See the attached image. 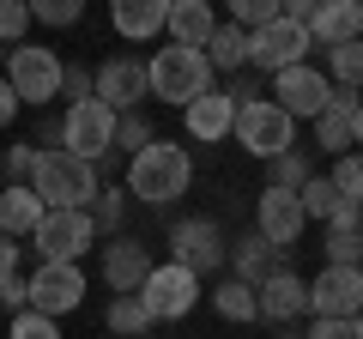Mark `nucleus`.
<instances>
[{
    "instance_id": "1",
    "label": "nucleus",
    "mask_w": 363,
    "mask_h": 339,
    "mask_svg": "<svg viewBox=\"0 0 363 339\" xmlns=\"http://www.w3.org/2000/svg\"><path fill=\"white\" fill-rule=\"evenodd\" d=\"M188 182H194V157L182 152L176 140H152L145 152L128 157V194L145 200V206H169V200H182Z\"/></svg>"
},
{
    "instance_id": "2",
    "label": "nucleus",
    "mask_w": 363,
    "mask_h": 339,
    "mask_svg": "<svg viewBox=\"0 0 363 339\" xmlns=\"http://www.w3.org/2000/svg\"><path fill=\"white\" fill-rule=\"evenodd\" d=\"M25 188L43 200V212H85L91 194H97L104 182H97V170H91V164H79L73 152H61V145H55V152H37Z\"/></svg>"
},
{
    "instance_id": "3",
    "label": "nucleus",
    "mask_w": 363,
    "mask_h": 339,
    "mask_svg": "<svg viewBox=\"0 0 363 339\" xmlns=\"http://www.w3.org/2000/svg\"><path fill=\"white\" fill-rule=\"evenodd\" d=\"M145 85H152L157 104H194L200 91H212V67L200 49H182V43H164V49L145 61Z\"/></svg>"
},
{
    "instance_id": "4",
    "label": "nucleus",
    "mask_w": 363,
    "mask_h": 339,
    "mask_svg": "<svg viewBox=\"0 0 363 339\" xmlns=\"http://www.w3.org/2000/svg\"><path fill=\"white\" fill-rule=\"evenodd\" d=\"M61 152H73L79 164H104L109 152H116V109H104L97 97H85V104H73L61 116Z\"/></svg>"
},
{
    "instance_id": "5",
    "label": "nucleus",
    "mask_w": 363,
    "mask_h": 339,
    "mask_svg": "<svg viewBox=\"0 0 363 339\" xmlns=\"http://www.w3.org/2000/svg\"><path fill=\"white\" fill-rule=\"evenodd\" d=\"M230 140L242 145L248 157H267V164H272V157H285V152H291V140H297V121H291L279 104H272V97H260V104L236 109Z\"/></svg>"
},
{
    "instance_id": "6",
    "label": "nucleus",
    "mask_w": 363,
    "mask_h": 339,
    "mask_svg": "<svg viewBox=\"0 0 363 339\" xmlns=\"http://www.w3.org/2000/svg\"><path fill=\"white\" fill-rule=\"evenodd\" d=\"M13 67H6V85H13L18 104H49V97H61V55L43 49V43H18Z\"/></svg>"
},
{
    "instance_id": "7",
    "label": "nucleus",
    "mask_w": 363,
    "mask_h": 339,
    "mask_svg": "<svg viewBox=\"0 0 363 339\" xmlns=\"http://www.w3.org/2000/svg\"><path fill=\"white\" fill-rule=\"evenodd\" d=\"M140 303H145V315H152V327H157V321H182V315L200 303V279L188 273V267L164 261V267H152V273H145Z\"/></svg>"
},
{
    "instance_id": "8",
    "label": "nucleus",
    "mask_w": 363,
    "mask_h": 339,
    "mask_svg": "<svg viewBox=\"0 0 363 339\" xmlns=\"http://www.w3.org/2000/svg\"><path fill=\"white\" fill-rule=\"evenodd\" d=\"M309 30L291 25V18H272V25H260L255 37H248V67L255 73H285V67H303L309 61Z\"/></svg>"
},
{
    "instance_id": "9",
    "label": "nucleus",
    "mask_w": 363,
    "mask_h": 339,
    "mask_svg": "<svg viewBox=\"0 0 363 339\" xmlns=\"http://www.w3.org/2000/svg\"><path fill=\"white\" fill-rule=\"evenodd\" d=\"M91 97H97L104 109H116V116H133V109L152 97V85H145V61H133V55L104 61L97 73H91Z\"/></svg>"
},
{
    "instance_id": "10",
    "label": "nucleus",
    "mask_w": 363,
    "mask_h": 339,
    "mask_svg": "<svg viewBox=\"0 0 363 339\" xmlns=\"http://www.w3.org/2000/svg\"><path fill=\"white\" fill-rule=\"evenodd\" d=\"M309 309L327 321H357L363 315V267H321L309 279Z\"/></svg>"
},
{
    "instance_id": "11",
    "label": "nucleus",
    "mask_w": 363,
    "mask_h": 339,
    "mask_svg": "<svg viewBox=\"0 0 363 339\" xmlns=\"http://www.w3.org/2000/svg\"><path fill=\"white\" fill-rule=\"evenodd\" d=\"M30 243H37L43 261L79 267V255L97 243V224H91V212H43V224H37V236H30Z\"/></svg>"
},
{
    "instance_id": "12",
    "label": "nucleus",
    "mask_w": 363,
    "mask_h": 339,
    "mask_svg": "<svg viewBox=\"0 0 363 339\" xmlns=\"http://www.w3.org/2000/svg\"><path fill=\"white\" fill-rule=\"evenodd\" d=\"M79 303H85V273L67 261H43L37 273H30V309L49 315V321H61V315H73Z\"/></svg>"
},
{
    "instance_id": "13",
    "label": "nucleus",
    "mask_w": 363,
    "mask_h": 339,
    "mask_svg": "<svg viewBox=\"0 0 363 339\" xmlns=\"http://www.w3.org/2000/svg\"><path fill=\"white\" fill-rule=\"evenodd\" d=\"M327 97H333V85H327V73H321V67H309V61H303V67H285V73H272V104L285 109L291 121H297V116L315 121V116L327 109Z\"/></svg>"
},
{
    "instance_id": "14",
    "label": "nucleus",
    "mask_w": 363,
    "mask_h": 339,
    "mask_svg": "<svg viewBox=\"0 0 363 339\" xmlns=\"http://www.w3.org/2000/svg\"><path fill=\"white\" fill-rule=\"evenodd\" d=\"M169 248H176V267H188V273H218L224 261H230V248H224V230L212 218H182L176 230H169Z\"/></svg>"
},
{
    "instance_id": "15",
    "label": "nucleus",
    "mask_w": 363,
    "mask_h": 339,
    "mask_svg": "<svg viewBox=\"0 0 363 339\" xmlns=\"http://www.w3.org/2000/svg\"><path fill=\"white\" fill-rule=\"evenodd\" d=\"M303 230H309V218H303L297 194H285V188H267V194L255 200V236H267L272 248L303 243Z\"/></svg>"
},
{
    "instance_id": "16",
    "label": "nucleus",
    "mask_w": 363,
    "mask_h": 339,
    "mask_svg": "<svg viewBox=\"0 0 363 339\" xmlns=\"http://www.w3.org/2000/svg\"><path fill=\"white\" fill-rule=\"evenodd\" d=\"M309 309V285H303L297 273H272V279H260L255 285V315L260 321H272V327H285V321H297V315Z\"/></svg>"
},
{
    "instance_id": "17",
    "label": "nucleus",
    "mask_w": 363,
    "mask_h": 339,
    "mask_svg": "<svg viewBox=\"0 0 363 339\" xmlns=\"http://www.w3.org/2000/svg\"><path fill=\"white\" fill-rule=\"evenodd\" d=\"M152 248L145 243H104V285L116 291V297H140V285H145V273H152Z\"/></svg>"
},
{
    "instance_id": "18",
    "label": "nucleus",
    "mask_w": 363,
    "mask_h": 339,
    "mask_svg": "<svg viewBox=\"0 0 363 339\" xmlns=\"http://www.w3.org/2000/svg\"><path fill=\"white\" fill-rule=\"evenodd\" d=\"M182 121H188V133H194L200 145H218V140H230V128H236V109H230V97L212 85V91H200L194 104L182 109Z\"/></svg>"
},
{
    "instance_id": "19",
    "label": "nucleus",
    "mask_w": 363,
    "mask_h": 339,
    "mask_svg": "<svg viewBox=\"0 0 363 339\" xmlns=\"http://www.w3.org/2000/svg\"><path fill=\"white\" fill-rule=\"evenodd\" d=\"M309 43H321V49L363 43V6L357 0H321L315 6V25H309Z\"/></svg>"
},
{
    "instance_id": "20",
    "label": "nucleus",
    "mask_w": 363,
    "mask_h": 339,
    "mask_svg": "<svg viewBox=\"0 0 363 339\" xmlns=\"http://www.w3.org/2000/svg\"><path fill=\"white\" fill-rule=\"evenodd\" d=\"M109 25L128 43H152L157 30L169 25V0H116V6H109Z\"/></svg>"
},
{
    "instance_id": "21",
    "label": "nucleus",
    "mask_w": 363,
    "mask_h": 339,
    "mask_svg": "<svg viewBox=\"0 0 363 339\" xmlns=\"http://www.w3.org/2000/svg\"><path fill=\"white\" fill-rule=\"evenodd\" d=\"M357 104H363L357 91H333L327 97V109L315 116V145H321V152H333V157L351 152V116H357Z\"/></svg>"
},
{
    "instance_id": "22",
    "label": "nucleus",
    "mask_w": 363,
    "mask_h": 339,
    "mask_svg": "<svg viewBox=\"0 0 363 339\" xmlns=\"http://www.w3.org/2000/svg\"><path fill=\"white\" fill-rule=\"evenodd\" d=\"M230 267H236L230 279H242V285H260V279L285 273V248H272L267 236H255V230H248L242 243H230Z\"/></svg>"
},
{
    "instance_id": "23",
    "label": "nucleus",
    "mask_w": 363,
    "mask_h": 339,
    "mask_svg": "<svg viewBox=\"0 0 363 339\" xmlns=\"http://www.w3.org/2000/svg\"><path fill=\"white\" fill-rule=\"evenodd\" d=\"M169 43H182V49H206V37L218 30V13H212L206 0H169Z\"/></svg>"
},
{
    "instance_id": "24",
    "label": "nucleus",
    "mask_w": 363,
    "mask_h": 339,
    "mask_svg": "<svg viewBox=\"0 0 363 339\" xmlns=\"http://www.w3.org/2000/svg\"><path fill=\"white\" fill-rule=\"evenodd\" d=\"M37 224H43V200L30 194L25 182L0 188V236H13V243H25V236H37Z\"/></svg>"
},
{
    "instance_id": "25",
    "label": "nucleus",
    "mask_w": 363,
    "mask_h": 339,
    "mask_svg": "<svg viewBox=\"0 0 363 339\" xmlns=\"http://www.w3.org/2000/svg\"><path fill=\"white\" fill-rule=\"evenodd\" d=\"M327 248V267H363V236H357V206H345L321 236Z\"/></svg>"
},
{
    "instance_id": "26",
    "label": "nucleus",
    "mask_w": 363,
    "mask_h": 339,
    "mask_svg": "<svg viewBox=\"0 0 363 339\" xmlns=\"http://www.w3.org/2000/svg\"><path fill=\"white\" fill-rule=\"evenodd\" d=\"M200 55H206L212 73H242V67H248V30L218 25V30L206 37V49H200Z\"/></svg>"
},
{
    "instance_id": "27",
    "label": "nucleus",
    "mask_w": 363,
    "mask_h": 339,
    "mask_svg": "<svg viewBox=\"0 0 363 339\" xmlns=\"http://www.w3.org/2000/svg\"><path fill=\"white\" fill-rule=\"evenodd\" d=\"M297 206H303L309 224H333L339 212H345V200H339V188L327 182V176H309V182L297 188Z\"/></svg>"
},
{
    "instance_id": "28",
    "label": "nucleus",
    "mask_w": 363,
    "mask_h": 339,
    "mask_svg": "<svg viewBox=\"0 0 363 339\" xmlns=\"http://www.w3.org/2000/svg\"><path fill=\"white\" fill-rule=\"evenodd\" d=\"M327 85H333V91H357L363 85V43L327 49Z\"/></svg>"
},
{
    "instance_id": "29",
    "label": "nucleus",
    "mask_w": 363,
    "mask_h": 339,
    "mask_svg": "<svg viewBox=\"0 0 363 339\" xmlns=\"http://www.w3.org/2000/svg\"><path fill=\"white\" fill-rule=\"evenodd\" d=\"M104 327H109V333H121V339H140V333H152V315H145L140 297H109Z\"/></svg>"
},
{
    "instance_id": "30",
    "label": "nucleus",
    "mask_w": 363,
    "mask_h": 339,
    "mask_svg": "<svg viewBox=\"0 0 363 339\" xmlns=\"http://www.w3.org/2000/svg\"><path fill=\"white\" fill-rule=\"evenodd\" d=\"M212 309H218L224 321H255V285H242V279H224V285L212 291Z\"/></svg>"
},
{
    "instance_id": "31",
    "label": "nucleus",
    "mask_w": 363,
    "mask_h": 339,
    "mask_svg": "<svg viewBox=\"0 0 363 339\" xmlns=\"http://www.w3.org/2000/svg\"><path fill=\"white\" fill-rule=\"evenodd\" d=\"M327 182L339 188V200H345V206H363V152H345V157H333Z\"/></svg>"
},
{
    "instance_id": "32",
    "label": "nucleus",
    "mask_w": 363,
    "mask_h": 339,
    "mask_svg": "<svg viewBox=\"0 0 363 339\" xmlns=\"http://www.w3.org/2000/svg\"><path fill=\"white\" fill-rule=\"evenodd\" d=\"M85 212H91V224H97V230H116V224H121V212H128V188H116V182H109V188H97Z\"/></svg>"
},
{
    "instance_id": "33",
    "label": "nucleus",
    "mask_w": 363,
    "mask_h": 339,
    "mask_svg": "<svg viewBox=\"0 0 363 339\" xmlns=\"http://www.w3.org/2000/svg\"><path fill=\"white\" fill-rule=\"evenodd\" d=\"M157 140V133H152V121H145L140 116V109H133V116H116V152H145V145H152Z\"/></svg>"
},
{
    "instance_id": "34",
    "label": "nucleus",
    "mask_w": 363,
    "mask_h": 339,
    "mask_svg": "<svg viewBox=\"0 0 363 339\" xmlns=\"http://www.w3.org/2000/svg\"><path fill=\"white\" fill-rule=\"evenodd\" d=\"M309 176H315L309 157H303V152H285V157H272V182H267V188H285V194H297Z\"/></svg>"
},
{
    "instance_id": "35",
    "label": "nucleus",
    "mask_w": 363,
    "mask_h": 339,
    "mask_svg": "<svg viewBox=\"0 0 363 339\" xmlns=\"http://www.w3.org/2000/svg\"><path fill=\"white\" fill-rule=\"evenodd\" d=\"M272 18H279V6H272V0H236V6H230V25L248 30V37H255L260 25H272Z\"/></svg>"
},
{
    "instance_id": "36",
    "label": "nucleus",
    "mask_w": 363,
    "mask_h": 339,
    "mask_svg": "<svg viewBox=\"0 0 363 339\" xmlns=\"http://www.w3.org/2000/svg\"><path fill=\"white\" fill-rule=\"evenodd\" d=\"M25 30H30V6L25 0H0V43H25Z\"/></svg>"
},
{
    "instance_id": "37",
    "label": "nucleus",
    "mask_w": 363,
    "mask_h": 339,
    "mask_svg": "<svg viewBox=\"0 0 363 339\" xmlns=\"http://www.w3.org/2000/svg\"><path fill=\"white\" fill-rule=\"evenodd\" d=\"M30 18H37V25H79V18H85V6H79V0H37V6H30Z\"/></svg>"
},
{
    "instance_id": "38",
    "label": "nucleus",
    "mask_w": 363,
    "mask_h": 339,
    "mask_svg": "<svg viewBox=\"0 0 363 339\" xmlns=\"http://www.w3.org/2000/svg\"><path fill=\"white\" fill-rule=\"evenodd\" d=\"M30 164H37V145H6V152H0L6 188H13V182H30Z\"/></svg>"
},
{
    "instance_id": "39",
    "label": "nucleus",
    "mask_w": 363,
    "mask_h": 339,
    "mask_svg": "<svg viewBox=\"0 0 363 339\" xmlns=\"http://www.w3.org/2000/svg\"><path fill=\"white\" fill-rule=\"evenodd\" d=\"M13 339H61V321H49V315L25 309V315H13Z\"/></svg>"
},
{
    "instance_id": "40",
    "label": "nucleus",
    "mask_w": 363,
    "mask_h": 339,
    "mask_svg": "<svg viewBox=\"0 0 363 339\" xmlns=\"http://www.w3.org/2000/svg\"><path fill=\"white\" fill-rule=\"evenodd\" d=\"M0 309H13V315L30 309V279L25 273H0Z\"/></svg>"
},
{
    "instance_id": "41",
    "label": "nucleus",
    "mask_w": 363,
    "mask_h": 339,
    "mask_svg": "<svg viewBox=\"0 0 363 339\" xmlns=\"http://www.w3.org/2000/svg\"><path fill=\"white\" fill-rule=\"evenodd\" d=\"M61 97H67V109L91 97V73H85V67H67V61H61Z\"/></svg>"
},
{
    "instance_id": "42",
    "label": "nucleus",
    "mask_w": 363,
    "mask_h": 339,
    "mask_svg": "<svg viewBox=\"0 0 363 339\" xmlns=\"http://www.w3.org/2000/svg\"><path fill=\"white\" fill-rule=\"evenodd\" d=\"M303 339H351V321H327V315H315Z\"/></svg>"
},
{
    "instance_id": "43",
    "label": "nucleus",
    "mask_w": 363,
    "mask_h": 339,
    "mask_svg": "<svg viewBox=\"0 0 363 339\" xmlns=\"http://www.w3.org/2000/svg\"><path fill=\"white\" fill-rule=\"evenodd\" d=\"M13 116H18V97H13V85L0 79V128H13Z\"/></svg>"
},
{
    "instance_id": "44",
    "label": "nucleus",
    "mask_w": 363,
    "mask_h": 339,
    "mask_svg": "<svg viewBox=\"0 0 363 339\" xmlns=\"http://www.w3.org/2000/svg\"><path fill=\"white\" fill-rule=\"evenodd\" d=\"M0 273H18V243L13 236H0Z\"/></svg>"
},
{
    "instance_id": "45",
    "label": "nucleus",
    "mask_w": 363,
    "mask_h": 339,
    "mask_svg": "<svg viewBox=\"0 0 363 339\" xmlns=\"http://www.w3.org/2000/svg\"><path fill=\"white\" fill-rule=\"evenodd\" d=\"M351 145H363V104H357V116H351Z\"/></svg>"
},
{
    "instance_id": "46",
    "label": "nucleus",
    "mask_w": 363,
    "mask_h": 339,
    "mask_svg": "<svg viewBox=\"0 0 363 339\" xmlns=\"http://www.w3.org/2000/svg\"><path fill=\"white\" fill-rule=\"evenodd\" d=\"M351 339H363V315H357V321H351Z\"/></svg>"
},
{
    "instance_id": "47",
    "label": "nucleus",
    "mask_w": 363,
    "mask_h": 339,
    "mask_svg": "<svg viewBox=\"0 0 363 339\" xmlns=\"http://www.w3.org/2000/svg\"><path fill=\"white\" fill-rule=\"evenodd\" d=\"M272 339H303V333H272Z\"/></svg>"
},
{
    "instance_id": "48",
    "label": "nucleus",
    "mask_w": 363,
    "mask_h": 339,
    "mask_svg": "<svg viewBox=\"0 0 363 339\" xmlns=\"http://www.w3.org/2000/svg\"><path fill=\"white\" fill-rule=\"evenodd\" d=\"M357 236H363V206H357Z\"/></svg>"
}]
</instances>
